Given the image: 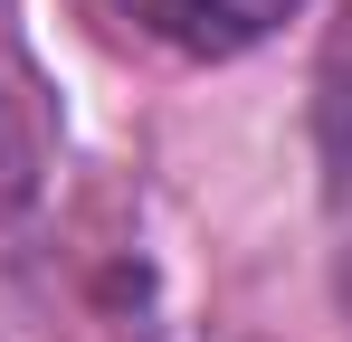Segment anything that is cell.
I'll return each instance as SVG.
<instances>
[{"instance_id": "1", "label": "cell", "mask_w": 352, "mask_h": 342, "mask_svg": "<svg viewBox=\"0 0 352 342\" xmlns=\"http://www.w3.org/2000/svg\"><path fill=\"white\" fill-rule=\"evenodd\" d=\"M96 10L143 29V38H162V48H181V57H238L295 19V0H96Z\"/></svg>"}, {"instance_id": "2", "label": "cell", "mask_w": 352, "mask_h": 342, "mask_svg": "<svg viewBox=\"0 0 352 342\" xmlns=\"http://www.w3.org/2000/svg\"><path fill=\"white\" fill-rule=\"evenodd\" d=\"M29 190H38V124L19 105V86L0 76V219H10Z\"/></svg>"}]
</instances>
